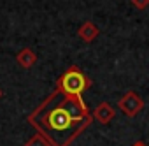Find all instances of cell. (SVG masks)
Returning <instances> with one entry per match:
<instances>
[{
	"instance_id": "1",
	"label": "cell",
	"mask_w": 149,
	"mask_h": 146,
	"mask_svg": "<svg viewBox=\"0 0 149 146\" xmlns=\"http://www.w3.org/2000/svg\"><path fill=\"white\" fill-rule=\"evenodd\" d=\"M93 113L84 99L54 90L28 114V123L49 139L51 146H70L93 121Z\"/></svg>"
},
{
	"instance_id": "2",
	"label": "cell",
	"mask_w": 149,
	"mask_h": 146,
	"mask_svg": "<svg viewBox=\"0 0 149 146\" xmlns=\"http://www.w3.org/2000/svg\"><path fill=\"white\" fill-rule=\"evenodd\" d=\"M91 86V79L84 74V72L77 65H70L63 74L56 81V90L83 99V93Z\"/></svg>"
},
{
	"instance_id": "3",
	"label": "cell",
	"mask_w": 149,
	"mask_h": 146,
	"mask_svg": "<svg viewBox=\"0 0 149 146\" xmlns=\"http://www.w3.org/2000/svg\"><path fill=\"white\" fill-rule=\"evenodd\" d=\"M118 106H119V109H121L128 118H135V116L144 109V100H142V97H140L137 92L128 90V92L119 99Z\"/></svg>"
},
{
	"instance_id": "4",
	"label": "cell",
	"mask_w": 149,
	"mask_h": 146,
	"mask_svg": "<svg viewBox=\"0 0 149 146\" xmlns=\"http://www.w3.org/2000/svg\"><path fill=\"white\" fill-rule=\"evenodd\" d=\"M114 116H116V111H114V107H112L109 102H100V104L93 109V118H95L98 123H102V125H109Z\"/></svg>"
},
{
	"instance_id": "5",
	"label": "cell",
	"mask_w": 149,
	"mask_h": 146,
	"mask_svg": "<svg viewBox=\"0 0 149 146\" xmlns=\"http://www.w3.org/2000/svg\"><path fill=\"white\" fill-rule=\"evenodd\" d=\"M77 35H79L84 42H93V41L100 35V28H98L95 23H91V21H84V23L79 27Z\"/></svg>"
},
{
	"instance_id": "6",
	"label": "cell",
	"mask_w": 149,
	"mask_h": 146,
	"mask_svg": "<svg viewBox=\"0 0 149 146\" xmlns=\"http://www.w3.org/2000/svg\"><path fill=\"white\" fill-rule=\"evenodd\" d=\"M16 62H18V65L23 67V69H32V67L37 63V55L33 53V49L23 48V49L16 55Z\"/></svg>"
},
{
	"instance_id": "7",
	"label": "cell",
	"mask_w": 149,
	"mask_h": 146,
	"mask_svg": "<svg viewBox=\"0 0 149 146\" xmlns=\"http://www.w3.org/2000/svg\"><path fill=\"white\" fill-rule=\"evenodd\" d=\"M25 146H51V142H49V139H46L42 134H35V135H32L26 142H25Z\"/></svg>"
},
{
	"instance_id": "8",
	"label": "cell",
	"mask_w": 149,
	"mask_h": 146,
	"mask_svg": "<svg viewBox=\"0 0 149 146\" xmlns=\"http://www.w3.org/2000/svg\"><path fill=\"white\" fill-rule=\"evenodd\" d=\"M130 2H132L133 7L139 9V11H144V9L149 7V0H130Z\"/></svg>"
},
{
	"instance_id": "9",
	"label": "cell",
	"mask_w": 149,
	"mask_h": 146,
	"mask_svg": "<svg viewBox=\"0 0 149 146\" xmlns=\"http://www.w3.org/2000/svg\"><path fill=\"white\" fill-rule=\"evenodd\" d=\"M133 146H147V144H146V142H142V141H137Z\"/></svg>"
},
{
	"instance_id": "10",
	"label": "cell",
	"mask_w": 149,
	"mask_h": 146,
	"mask_svg": "<svg viewBox=\"0 0 149 146\" xmlns=\"http://www.w3.org/2000/svg\"><path fill=\"white\" fill-rule=\"evenodd\" d=\"M0 99H2V90H0Z\"/></svg>"
}]
</instances>
